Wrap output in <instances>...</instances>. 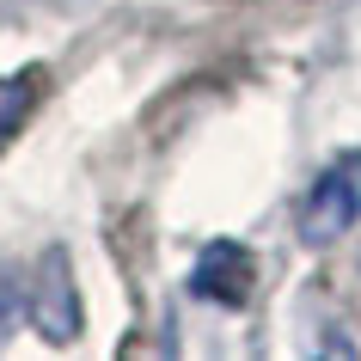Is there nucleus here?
Instances as JSON below:
<instances>
[{
    "mask_svg": "<svg viewBox=\"0 0 361 361\" xmlns=\"http://www.w3.org/2000/svg\"><path fill=\"white\" fill-rule=\"evenodd\" d=\"M361 221V153H343L319 171V184L300 202V239L306 245H331Z\"/></svg>",
    "mask_w": 361,
    "mask_h": 361,
    "instance_id": "f257e3e1",
    "label": "nucleus"
},
{
    "mask_svg": "<svg viewBox=\"0 0 361 361\" xmlns=\"http://www.w3.org/2000/svg\"><path fill=\"white\" fill-rule=\"evenodd\" d=\"M31 324L49 343L80 337V294H74V276H68V251H43L37 276H31Z\"/></svg>",
    "mask_w": 361,
    "mask_h": 361,
    "instance_id": "f03ea898",
    "label": "nucleus"
},
{
    "mask_svg": "<svg viewBox=\"0 0 361 361\" xmlns=\"http://www.w3.org/2000/svg\"><path fill=\"white\" fill-rule=\"evenodd\" d=\"M251 282H257V264H251L245 245H233V239H214L190 269V288L202 300H221V306H245L251 300Z\"/></svg>",
    "mask_w": 361,
    "mask_h": 361,
    "instance_id": "7ed1b4c3",
    "label": "nucleus"
},
{
    "mask_svg": "<svg viewBox=\"0 0 361 361\" xmlns=\"http://www.w3.org/2000/svg\"><path fill=\"white\" fill-rule=\"evenodd\" d=\"M37 98H43V68H25V74L0 80V147L19 135L25 116L37 111Z\"/></svg>",
    "mask_w": 361,
    "mask_h": 361,
    "instance_id": "20e7f679",
    "label": "nucleus"
}]
</instances>
